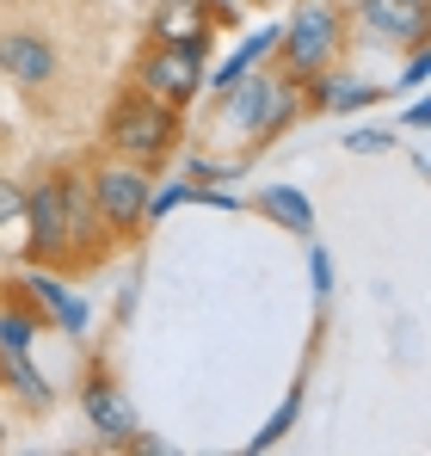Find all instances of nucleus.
<instances>
[{"label":"nucleus","instance_id":"a878e982","mask_svg":"<svg viewBox=\"0 0 431 456\" xmlns=\"http://www.w3.org/2000/svg\"><path fill=\"white\" fill-rule=\"evenodd\" d=\"M272 6H284V0H272Z\"/></svg>","mask_w":431,"mask_h":456},{"label":"nucleus","instance_id":"aec40b11","mask_svg":"<svg viewBox=\"0 0 431 456\" xmlns=\"http://www.w3.org/2000/svg\"><path fill=\"white\" fill-rule=\"evenodd\" d=\"M346 149H352V154H388V149H394V136H388V130H352Z\"/></svg>","mask_w":431,"mask_h":456},{"label":"nucleus","instance_id":"2eb2a0df","mask_svg":"<svg viewBox=\"0 0 431 456\" xmlns=\"http://www.w3.org/2000/svg\"><path fill=\"white\" fill-rule=\"evenodd\" d=\"M44 333V314L19 297H0V352H31V339Z\"/></svg>","mask_w":431,"mask_h":456},{"label":"nucleus","instance_id":"ddd939ff","mask_svg":"<svg viewBox=\"0 0 431 456\" xmlns=\"http://www.w3.org/2000/svg\"><path fill=\"white\" fill-rule=\"evenodd\" d=\"M308 105H302V80H289L272 69V86H265V105H259V124H253V142H278L289 124L302 118Z\"/></svg>","mask_w":431,"mask_h":456},{"label":"nucleus","instance_id":"f8f14e48","mask_svg":"<svg viewBox=\"0 0 431 456\" xmlns=\"http://www.w3.org/2000/svg\"><path fill=\"white\" fill-rule=\"evenodd\" d=\"M302 86H314V93H302V105H308V111H363V105H376V99H382V86L352 80V75H333V69L308 75Z\"/></svg>","mask_w":431,"mask_h":456},{"label":"nucleus","instance_id":"6ab92c4d","mask_svg":"<svg viewBox=\"0 0 431 456\" xmlns=\"http://www.w3.org/2000/svg\"><path fill=\"white\" fill-rule=\"evenodd\" d=\"M179 204H185V185H154V191H148V223H160V216L179 210Z\"/></svg>","mask_w":431,"mask_h":456},{"label":"nucleus","instance_id":"9b49d317","mask_svg":"<svg viewBox=\"0 0 431 456\" xmlns=\"http://www.w3.org/2000/svg\"><path fill=\"white\" fill-rule=\"evenodd\" d=\"M19 284H25V303L37 308L44 321H56V327H69V333H86V303L69 297V284H62L50 265H31Z\"/></svg>","mask_w":431,"mask_h":456},{"label":"nucleus","instance_id":"5701e85b","mask_svg":"<svg viewBox=\"0 0 431 456\" xmlns=\"http://www.w3.org/2000/svg\"><path fill=\"white\" fill-rule=\"evenodd\" d=\"M19 210H25V191H19L12 179H0V223H12Z\"/></svg>","mask_w":431,"mask_h":456},{"label":"nucleus","instance_id":"1a4fd4ad","mask_svg":"<svg viewBox=\"0 0 431 456\" xmlns=\"http://www.w3.org/2000/svg\"><path fill=\"white\" fill-rule=\"evenodd\" d=\"M0 75L19 86H50L56 80V50L44 31H0Z\"/></svg>","mask_w":431,"mask_h":456},{"label":"nucleus","instance_id":"39448f33","mask_svg":"<svg viewBox=\"0 0 431 456\" xmlns=\"http://www.w3.org/2000/svg\"><path fill=\"white\" fill-rule=\"evenodd\" d=\"M56 191H62V234H69V272L74 265H99L111 253V234L93 210V185L80 167H62L56 173Z\"/></svg>","mask_w":431,"mask_h":456},{"label":"nucleus","instance_id":"6e6552de","mask_svg":"<svg viewBox=\"0 0 431 456\" xmlns=\"http://www.w3.org/2000/svg\"><path fill=\"white\" fill-rule=\"evenodd\" d=\"M358 19L382 44H426L431 37V6L426 0H358Z\"/></svg>","mask_w":431,"mask_h":456},{"label":"nucleus","instance_id":"a211bd4d","mask_svg":"<svg viewBox=\"0 0 431 456\" xmlns=\"http://www.w3.org/2000/svg\"><path fill=\"white\" fill-rule=\"evenodd\" d=\"M296 413H302V388H289L284 407H278V413L265 419V432H253V451H272V444H284L289 426H296Z\"/></svg>","mask_w":431,"mask_h":456},{"label":"nucleus","instance_id":"b1692460","mask_svg":"<svg viewBox=\"0 0 431 456\" xmlns=\"http://www.w3.org/2000/svg\"><path fill=\"white\" fill-rule=\"evenodd\" d=\"M204 6L216 12V25H240V6L234 0H204Z\"/></svg>","mask_w":431,"mask_h":456},{"label":"nucleus","instance_id":"f03ea898","mask_svg":"<svg viewBox=\"0 0 431 456\" xmlns=\"http://www.w3.org/2000/svg\"><path fill=\"white\" fill-rule=\"evenodd\" d=\"M339 44H346V12L327 6V0H302V6L289 12V25L278 31V44H272L278 75L308 80V75H321V69H333Z\"/></svg>","mask_w":431,"mask_h":456},{"label":"nucleus","instance_id":"f3484780","mask_svg":"<svg viewBox=\"0 0 431 456\" xmlns=\"http://www.w3.org/2000/svg\"><path fill=\"white\" fill-rule=\"evenodd\" d=\"M0 377L12 382V388H19L31 407H50V382L31 370V358H25V352H0Z\"/></svg>","mask_w":431,"mask_h":456},{"label":"nucleus","instance_id":"4be33fe9","mask_svg":"<svg viewBox=\"0 0 431 456\" xmlns=\"http://www.w3.org/2000/svg\"><path fill=\"white\" fill-rule=\"evenodd\" d=\"M426 75H431V56H426V44H413V62H407L401 86H426Z\"/></svg>","mask_w":431,"mask_h":456},{"label":"nucleus","instance_id":"423d86ee","mask_svg":"<svg viewBox=\"0 0 431 456\" xmlns=\"http://www.w3.org/2000/svg\"><path fill=\"white\" fill-rule=\"evenodd\" d=\"M31 234H25V259L31 265H50V272H69V234H62V191H56V173L37 179L25 191V210H19Z\"/></svg>","mask_w":431,"mask_h":456},{"label":"nucleus","instance_id":"0eeeda50","mask_svg":"<svg viewBox=\"0 0 431 456\" xmlns=\"http://www.w3.org/2000/svg\"><path fill=\"white\" fill-rule=\"evenodd\" d=\"M80 407H86V426H93V438H99V444L130 451V438H136V407L124 401V388H118V382H111V377H86Z\"/></svg>","mask_w":431,"mask_h":456},{"label":"nucleus","instance_id":"7ed1b4c3","mask_svg":"<svg viewBox=\"0 0 431 456\" xmlns=\"http://www.w3.org/2000/svg\"><path fill=\"white\" fill-rule=\"evenodd\" d=\"M86 185H93V210H99V223L111 240H136L148 228V191H154V173L136 167V160H99L93 173H86Z\"/></svg>","mask_w":431,"mask_h":456},{"label":"nucleus","instance_id":"9d476101","mask_svg":"<svg viewBox=\"0 0 431 456\" xmlns=\"http://www.w3.org/2000/svg\"><path fill=\"white\" fill-rule=\"evenodd\" d=\"M216 31L222 25H216V12L204 0H160L154 19H148V44H204L210 50Z\"/></svg>","mask_w":431,"mask_h":456},{"label":"nucleus","instance_id":"20e7f679","mask_svg":"<svg viewBox=\"0 0 431 456\" xmlns=\"http://www.w3.org/2000/svg\"><path fill=\"white\" fill-rule=\"evenodd\" d=\"M204 44H148L142 56H136V86H142L148 99H160V105H173V111H185L198 93H204Z\"/></svg>","mask_w":431,"mask_h":456},{"label":"nucleus","instance_id":"412c9836","mask_svg":"<svg viewBox=\"0 0 431 456\" xmlns=\"http://www.w3.org/2000/svg\"><path fill=\"white\" fill-rule=\"evenodd\" d=\"M308 284H314V297H333V259L321 247L308 253Z\"/></svg>","mask_w":431,"mask_h":456},{"label":"nucleus","instance_id":"393cba45","mask_svg":"<svg viewBox=\"0 0 431 456\" xmlns=\"http://www.w3.org/2000/svg\"><path fill=\"white\" fill-rule=\"evenodd\" d=\"M431 124V105L426 99H413V105H407V130H426Z\"/></svg>","mask_w":431,"mask_h":456},{"label":"nucleus","instance_id":"f257e3e1","mask_svg":"<svg viewBox=\"0 0 431 456\" xmlns=\"http://www.w3.org/2000/svg\"><path fill=\"white\" fill-rule=\"evenodd\" d=\"M99 136H105V149L118 154V160H136V167L154 173V167H167L179 154V111L160 105V99H148L142 86H130V93L111 99Z\"/></svg>","mask_w":431,"mask_h":456},{"label":"nucleus","instance_id":"dca6fc26","mask_svg":"<svg viewBox=\"0 0 431 456\" xmlns=\"http://www.w3.org/2000/svg\"><path fill=\"white\" fill-rule=\"evenodd\" d=\"M259 210H265L272 223H284L289 234H314V210H308V198H302L296 185H265Z\"/></svg>","mask_w":431,"mask_h":456},{"label":"nucleus","instance_id":"4468645a","mask_svg":"<svg viewBox=\"0 0 431 456\" xmlns=\"http://www.w3.org/2000/svg\"><path fill=\"white\" fill-rule=\"evenodd\" d=\"M265 86H272V75H247L234 80L228 93H216V105H222V118L240 130V136H253V124H259V105H265Z\"/></svg>","mask_w":431,"mask_h":456}]
</instances>
